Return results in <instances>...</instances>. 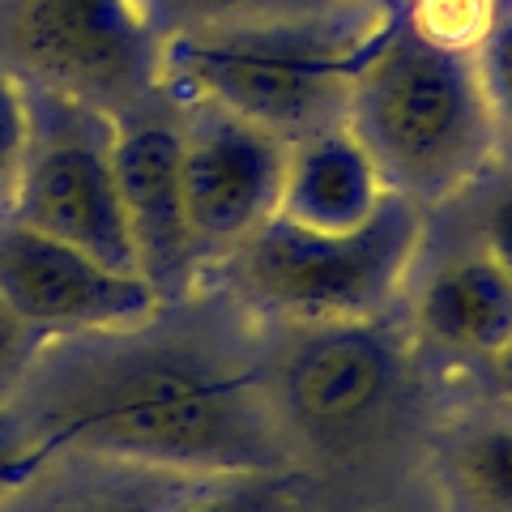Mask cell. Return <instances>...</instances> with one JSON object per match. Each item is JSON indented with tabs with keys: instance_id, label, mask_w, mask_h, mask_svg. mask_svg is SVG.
I'll use <instances>...</instances> for the list:
<instances>
[{
	"instance_id": "1",
	"label": "cell",
	"mask_w": 512,
	"mask_h": 512,
	"mask_svg": "<svg viewBox=\"0 0 512 512\" xmlns=\"http://www.w3.org/2000/svg\"><path fill=\"white\" fill-rule=\"evenodd\" d=\"M64 448L210 478L295 474L256 372V320L205 286L133 329L47 342L0 410V487Z\"/></svg>"
},
{
	"instance_id": "2",
	"label": "cell",
	"mask_w": 512,
	"mask_h": 512,
	"mask_svg": "<svg viewBox=\"0 0 512 512\" xmlns=\"http://www.w3.org/2000/svg\"><path fill=\"white\" fill-rule=\"evenodd\" d=\"M256 372L295 478H376L423 431L431 367L402 308L363 320H256Z\"/></svg>"
},
{
	"instance_id": "3",
	"label": "cell",
	"mask_w": 512,
	"mask_h": 512,
	"mask_svg": "<svg viewBox=\"0 0 512 512\" xmlns=\"http://www.w3.org/2000/svg\"><path fill=\"white\" fill-rule=\"evenodd\" d=\"M397 22V0H329L163 39V86L214 99L282 141L342 124L359 73Z\"/></svg>"
},
{
	"instance_id": "4",
	"label": "cell",
	"mask_w": 512,
	"mask_h": 512,
	"mask_svg": "<svg viewBox=\"0 0 512 512\" xmlns=\"http://www.w3.org/2000/svg\"><path fill=\"white\" fill-rule=\"evenodd\" d=\"M346 128L376 158L389 192L427 214L453 205L500 163L474 52L423 39L402 9L350 90Z\"/></svg>"
},
{
	"instance_id": "5",
	"label": "cell",
	"mask_w": 512,
	"mask_h": 512,
	"mask_svg": "<svg viewBox=\"0 0 512 512\" xmlns=\"http://www.w3.org/2000/svg\"><path fill=\"white\" fill-rule=\"evenodd\" d=\"M427 227L431 214L397 192L367 227L346 235L269 218L239 248L218 256L201 286L235 303L248 320L384 316L402 308Z\"/></svg>"
},
{
	"instance_id": "6",
	"label": "cell",
	"mask_w": 512,
	"mask_h": 512,
	"mask_svg": "<svg viewBox=\"0 0 512 512\" xmlns=\"http://www.w3.org/2000/svg\"><path fill=\"white\" fill-rule=\"evenodd\" d=\"M0 60L116 120L163 94V35L141 0H0Z\"/></svg>"
},
{
	"instance_id": "7",
	"label": "cell",
	"mask_w": 512,
	"mask_h": 512,
	"mask_svg": "<svg viewBox=\"0 0 512 512\" xmlns=\"http://www.w3.org/2000/svg\"><path fill=\"white\" fill-rule=\"evenodd\" d=\"M9 218L137 274L116 180V116L30 90V146Z\"/></svg>"
},
{
	"instance_id": "8",
	"label": "cell",
	"mask_w": 512,
	"mask_h": 512,
	"mask_svg": "<svg viewBox=\"0 0 512 512\" xmlns=\"http://www.w3.org/2000/svg\"><path fill=\"white\" fill-rule=\"evenodd\" d=\"M286 150L291 141L231 107L180 99V171L205 269L278 218Z\"/></svg>"
},
{
	"instance_id": "9",
	"label": "cell",
	"mask_w": 512,
	"mask_h": 512,
	"mask_svg": "<svg viewBox=\"0 0 512 512\" xmlns=\"http://www.w3.org/2000/svg\"><path fill=\"white\" fill-rule=\"evenodd\" d=\"M0 299L47 342L133 329L167 308L141 274L0 214Z\"/></svg>"
},
{
	"instance_id": "10",
	"label": "cell",
	"mask_w": 512,
	"mask_h": 512,
	"mask_svg": "<svg viewBox=\"0 0 512 512\" xmlns=\"http://www.w3.org/2000/svg\"><path fill=\"white\" fill-rule=\"evenodd\" d=\"M116 180L137 274L163 303L197 295L205 261L184 197L180 99L167 86L146 107L116 120Z\"/></svg>"
},
{
	"instance_id": "11",
	"label": "cell",
	"mask_w": 512,
	"mask_h": 512,
	"mask_svg": "<svg viewBox=\"0 0 512 512\" xmlns=\"http://www.w3.org/2000/svg\"><path fill=\"white\" fill-rule=\"evenodd\" d=\"M402 316L431 376H461L470 384L512 333V278L470 235L448 248L423 244Z\"/></svg>"
},
{
	"instance_id": "12",
	"label": "cell",
	"mask_w": 512,
	"mask_h": 512,
	"mask_svg": "<svg viewBox=\"0 0 512 512\" xmlns=\"http://www.w3.org/2000/svg\"><path fill=\"white\" fill-rule=\"evenodd\" d=\"M214 483L210 474L64 448L13 474L0 487V512H175Z\"/></svg>"
},
{
	"instance_id": "13",
	"label": "cell",
	"mask_w": 512,
	"mask_h": 512,
	"mask_svg": "<svg viewBox=\"0 0 512 512\" xmlns=\"http://www.w3.org/2000/svg\"><path fill=\"white\" fill-rule=\"evenodd\" d=\"M393 192L384 184L376 158L350 133L346 120L316 128V133L291 141L282 175L278 218L303 231L346 235L367 227Z\"/></svg>"
},
{
	"instance_id": "14",
	"label": "cell",
	"mask_w": 512,
	"mask_h": 512,
	"mask_svg": "<svg viewBox=\"0 0 512 512\" xmlns=\"http://www.w3.org/2000/svg\"><path fill=\"white\" fill-rule=\"evenodd\" d=\"M440 512H512V402L470 397L427 431Z\"/></svg>"
},
{
	"instance_id": "15",
	"label": "cell",
	"mask_w": 512,
	"mask_h": 512,
	"mask_svg": "<svg viewBox=\"0 0 512 512\" xmlns=\"http://www.w3.org/2000/svg\"><path fill=\"white\" fill-rule=\"evenodd\" d=\"M158 26V35H184V30H205V26H235V22H256V18H278V13H299L316 9L329 0H141Z\"/></svg>"
},
{
	"instance_id": "16",
	"label": "cell",
	"mask_w": 512,
	"mask_h": 512,
	"mask_svg": "<svg viewBox=\"0 0 512 512\" xmlns=\"http://www.w3.org/2000/svg\"><path fill=\"white\" fill-rule=\"evenodd\" d=\"M474 60H478L483 90H487L500 167L512 171V0H500V5H495V18L487 26L483 43H478Z\"/></svg>"
},
{
	"instance_id": "17",
	"label": "cell",
	"mask_w": 512,
	"mask_h": 512,
	"mask_svg": "<svg viewBox=\"0 0 512 512\" xmlns=\"http://www.w3.org/2000/svg\"><path fill=\"white\" fill-rule=\"evenodd\" d=\"M500 0H397L402 22L423 39L457 52H478Z\"/></svg>"
},
{
	"instance_id": "18",
	"label": "cell",
	"mask_w": 512,
	"mask_h": 512,
	"mask_svg": "<svg viewBox=\"0 0 512 512\" xmlns=\"http://www.w3.org/2000/svg\"><path fill=\"white\" fill-rule=\"evenodd\" d=\"M303 483L295 474H239L218 478L175 512H299Z\"/></svg>"
},
{
	"instance_id": "19",
	"label": "cell",
	"mask_w": 512,
	"mask_h": 512,
	"mask_svg": "<svg viewBox=\"0 0 512 512\" xmlns=\"http://www.w3.org/2000/svg\"><path fill=\"white\" fill-rule=\"evenodd\" d=\"M457 201H470V239L483 244L512 278V171L495 163L474 188H466Z\"/></svg>"
},
{
	"instance_id": "20",
	"label": "cell",
	"mask_w": 512,
	"mask_h": 512,
	"mask_svg": "<svg viewBox=\"0 0 512 512\" xmlns=\"http://www.w3.org/2000/svg\"><path fill=\"white\" fill-rule=\"evenodd\" d=\"M30 146V90L0 60V214H9Z\"/></svg>"
},
{
	"instance_id": "21",
	"label": "cell",
	"mask_w": 512,
	"mask_h": 512,
	"mask_svg": "<svg viewBox=\"0 0 512 512\" xmlns=\"http://www.w3.org/2000/svg\"><path fill=\"white\" fill-rule=\"evenodd\" d=\"M43 350H47L43 333H35L5 299H0V410L18 397V389L26 384L30 367L39 363Z\"/></svg>"
},
{
	"instance_id": "22",
	"label": "cell",
	"mask_w": 512,
	"mask_h": 512,
	"mask_svg": "<svg viewBox=\"0 0 512 512\" xmlns=\"http://www.w3.org/2000/svg\"><path fill=\"white\" fill-rule=\"evenodd\" d=\"M470 397H500V402H512V333H508V342L478 367V376L470 380Z\"/></svg>"
}]
</instances>
